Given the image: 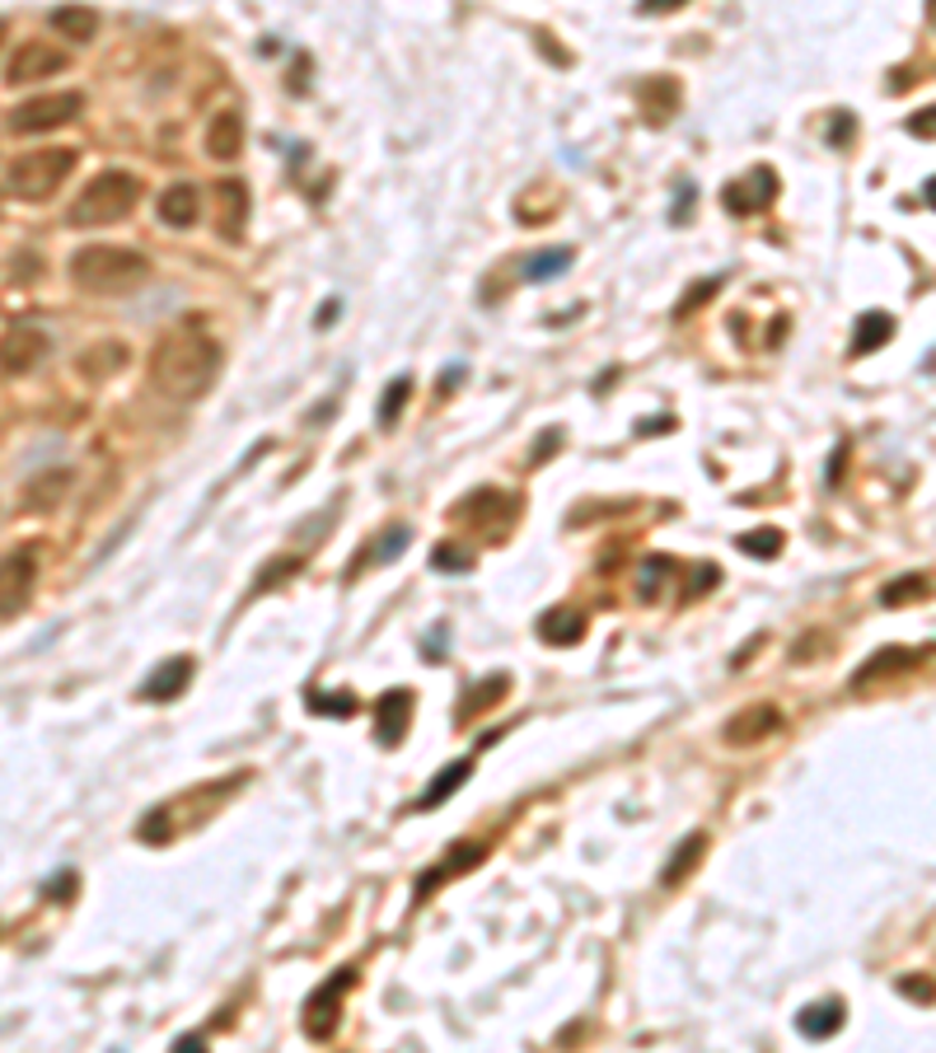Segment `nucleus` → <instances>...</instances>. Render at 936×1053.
I'll return each mask as SVG.
<instances>
[{
    "instance_id": "obj_1",
    "label": "nucleus",
    "mask_w": 936,
    "mask_h": 1053,
    "mask_svg": "<svg viewBox=\"0 0 936 1053\" xmlns=\"http://www.w3.org/2000/svg\"><path fill=\"white\" fill-rule=\"evenodd\" d=\"M216 370H220V347H216L211 332L197 328V324L169 328L150 351V385L174 403L201 398L211 389Z\"/></svg>"
},
{
    "instance_id": "obj_2",
    "label": "nucleus",
    "mask_w": 936,
    "mask_h": 1053,
    "mask_svg": "<svg viewBox=\"0 0 936 1053\" xmlns=\"http://www.w3.org/2000/svg\"><path fill=\"white\" fill-rule=\"evenodd\" d=\"M150 277V258L122 244H85L71 258V281L89 296H122Z\"/></svg>"
},
{
    "instance_id": "obj_3",
    "label": "nucleus",
    "mask_w": 936,
    "mask_h": 1053,
    "mask_svg": "<svg viewBox=\"0 0 936 1053\" xmlns=\"http://www.w3.org/2000/svg\"><path fill=\"white\" fill-rule=\"evenodd\" d=\"M136 197H141V183H136V173H122V169H104L85 183V192L71 201V211L66 220L80 230H95V226H112V220H122Z\"/></svg>"
},
{
    "instance_id": "obj_4",
    "label": "nucleus",
    "mask_w": 936,
    "mask_h": 1053,
    "mask_svg": "<svg viewBox=\"0 0 936 1053\" xmlns=\"http://www.w3.org/2000/svg\"><path fill=\"white\" fill-rule=\"evenodd\" d=\"M76 169V150L71 146H57V150H29L19 155V160L6 169V188L24 201H48L66 178Z\"/></svg>"
},
{
    "instance_id": "obj_5",
    "label": "nucleus",
    "mask_w": 936,
    "mask_h": 1053,
    "mask_svg": "<svg viewBox=\"0 0 936 1053\" xmlns=\"http://www.w3.org/2000/svg\"><path fill=\"white\" fill-rule=\"evenodd\" d=\"M80 108H85V99L76 95V89L33 95V99H24V103H19L14 113H10V127L24 131V137H38V131H57V127H66V122H76Z\"/></svg>"
},
{
    "instance_id": "obj_6",
    "label": "nucleus",
    "mask_w": 936,
    "mask_h": 1053,
    "mask_svg": "<svg viewBox=\"0 0 936 1053\" xmlns=\"http://www.w3.org/2000/svg\"><path fill=\"white\" fill-rule=\"evenodd\" d=\"M38 586V553L33 548H14L0 557V618H14L24 604L33 599Z\"/></svg>"
},
{
    "instance_id": "obj_7",
    "label": "nucleus",
    "mask_w": 936,
    "mask_h": 1053,
    "mask_svg": "<svg viewBox=\"0 0 936 1053\" xmlns=\"http://www.w3.org/2000/svg\"><path fill=\"white\" fill-rule=\"evenodd\" d=\"M356 983V970H337L333 979H324V989H318L309 1002H305V1030L314 1040H328L337 1030V1016H342V997Z\"/></svg>"
},
{
    "instance_id": "obj_8",
    "label": "nucleus",
    "mask_w": 936,
    "mask_h": 1053,
    "mask_svg": "<svg viewBox=\"0 0 936 1053\" xmlns=\"http://www.w3.org/2000/svg\"><path fill=\"white\" fill-rule=\"evenodd\" d=\"M61 71H66V52H57L52 42L29 38V42H19V52L10 57L6 80H10V85H33V80H52V76H61Z\"/></svg>"
},
{
    "instance_id": "obj_9",
    "label": "nucleus",
    "mask_w": 936,
    "mask_h": 1053,
    "mask_svg": "<svg viewBox=\"0 0 936 1053\" xmlns=\"http://www.w3.org/2000/svg\"><path fill=\"white\" fill-rule=\"evenodd\" d=\"M772 197H778V173H772L768 165H759V169H749L740 183H726V211L730 216H755V211L768 207Z\"/></svg>"
},
{
    "instance_id": "obj_10",
    "label": "nucleus",
    "mask_w": 936,
    "mask_h": 1053,
    "mask_svg": "<svg viewBox=\"0 0 936 1053\" xmlns=\"http://www.w3.org/2000/svg\"><path fill=\"white\" fill-rule=\"evenodd\" d=\"M48 332L42 328H10L6 338H0V370L6 375H29L42 356H48Z\"/></svg>"
},
{
    "instance_id": "obj_11",
    "label": "nucleus",
    "mask_w": 936,
    "mask_h": 1053,
    "mask_svg": "<svg viewBox=\"0 0 936 1053\" xmlns=\"http://www.w3.org/2000/svg\"><path fill=\"white\" fill-rule=\"evenodd\" d=\"M407 716H413V693L394 688L375 703V741L380 745H398L407 735Z\"/></svg>"
},
{
    "instance_id": "obj_12",
    "label": "nucleus",
    "mask_w": 936,
    "mask_h": 1053,
    "mask_svg": "<svg viewBox=\"0 0 936 1053\" xmlns=\"http://www.w3.org/2000/svg\"><path fill=\"white\" fill-rule=\"evenodd\" d=\"M483 853H487V847H483V843H454V847H450V853H445V857L436 862V871H426V876L417 881V904L426 900V894H431V890H441V885H445L450 876H464V871H469V866H477V862H483Z\"/></svg>"
},
{
    "instance_id": "obj_13",
    "label": "nucleus",
    "mask_w": 936,
    "mask_h": 1053,
    "mask_svg": "<svg viewBox=\"0 0 936 1053\" xmlns=\"http://www.w3.org/2000/svg\"><path fill=\"white\" fill-rule=\"evenodd\" d=\"M244 220H248V188L235 183V178H225V183H216V226L230 244H239Z\"/></svg>"
},
{
    "instance_id": "obj_14",
    "label": "nucleus",
    "mask_w": 936,
    "mask_h": 1053,
    "mask_svg": "<svg viewBox=\"0 0 936 1053\" xmlns=\"http://www.w3.org/2000/svg\"><path fill=\"white\" fill-rule=\"evenodd\" d=\"M778 726H782V712L768 707V703H759V707H745L740 716H730L726 741H730V745H759L763 735H772Z\"/></svg>"
},
{
    "instance_id": "obj_15",
    "label": "nucleus",
    "mask_w": 936,
    "mask_h": 1053,
    "mask_svg": "<svg viewBox=\"0 0 936 1053\" xmlns=\"http://www.w3.org/2000/svg\"><path fill=\"white\" fill-rule=\"evenodd\" d=\"M188 679H193V660H188V656H174V660H165V665L150 669V679L141 684V698H146V703H169V698H178V693L188 688Z\"/></svg>"
},
{
    "instance_id": "obj_16",
    "label": "nucleus",
    "mask_w": 936,
    "mask_h": 1053,
    "mask_svg": "<svg viewBox=\"0 0 936 1053\" xmlns=\"http://www.w3.org/2000/svg\"><path fill=\"white\" fill-rule=\"evenodd\" d=\"M197 216H201V192L193 183H174L165 197H159V220H165L169 230L197 226Z\"/></svg>"
},
{
    "instance_id": "obj_17",
    "label": "nucleus",
    "mask_w": 936,
    "mask_h": 1053,
    "mask_svg": "<svg viewBox=\"0 0 936 1053\" xmlns=\"http://www.w3.org/2000/svg\"><path fill=\"white\" fill-rule=\"evenodd\" d=\"M637 103H642L647 122H670L674 108H679V80L674 76H656L637 89Z\"/></svg>"
},
{
    "instance_id": "obj_18",
    "label": "nucleus",
    "mask_w": 936,
    "mask_h": 1053,
    "mask_svg": "<svg viewBox=\"0 0 936 1053\" xmlns=\"http://www.w3.org/2000/svg\"><path fill=\"white\" fill-rule=\"evenodd\" d=\"M539 637L543 642H553V646H572L585 637V614L581 609H566V604H558V609H548L539 618Z\"/></svg>"
},
{
    "instance_id": "obj_19",
    "label": "nucleus",
    "mask_w": 936,
    "mask_h": 1053,
    "mask_svg": "<svg viewBox=\"0 0 936 1053\" xmlns=\"http://www.w3.org/2000/svg\"><path fill=\"white\" fill-rule=\"evenodd\" d=\"M239 150H244L239 113H216L207 122V155H216V160H239Z\"/></svg>"
},
{
    "instance_id": "obj_20",
    "label": "nucleus",
    "mask_w": 936,
    "mask_h": 1053,
    "mask_svg": "<svg viewBox=\"0 0 936 1053\" xmlns=\"http://www.w3.org/2000/svg\"><path fill=\"white\" fill-rule=\"evenodd\" d=\"M469 777H473V758H454V764H450V768H441V777L431 782V787L417 796V811H436V805H445L454 792L464 787Z\"/></svg>"
},
{
    "instance_id": "obj_21",
    "label": "nucleus",
    "mask_w": 936,
    "mask_h": 1053,
    "mask_svg": "<svg viewBox=\"0 0 936 1053\" xmlns=\"http://www.w3.org/2000/svg\"><path fill=\"white\" fill-rule=\"evenodd\" d=\"M52 29L66 38V42H89L99 33V14L85 10V6H61L52 10Z\"/></svg>"
},
{
    "instance_id": "obj_22",
    "label": "nucleus",
    "mask_w": 936,
    "mask_h": 1053,
    "mask_svg": "<svg viewBox=\"0 0 936 1053\" xmlns=\"http://www.w3.org/2000/svg\"><path fill=\"white\" fill-rule=\"evenodd\" d=\"M889 338H895V319H889V314H880V309H871V314H861L857 328H853V351L866 356V351L885 347Z\"/></svg>"
},
{
    "instance_id": "obj_23",
    "label": "nucleus",
    "mask_w": 936,
    "mask_h": 1053,
    "mask_svg": "<svg viewBox=\"0 0 936 1053\" xmlns=\"http://www.w3.org/2000/svg\"><path fill=\"white\" fill-rule=\"evenodd\" d=\"M843 1016H848V1012H843V1002H815V1006H806L796 1025H801V1035H810V1040H829L834 1030L843 1025Z\"/></svg>"
},
{
    "instance_id": "obj_24",
    "label": "nucleus",
    "mask_w": 936,
    "mask_h": 1053,
    "mask_svg": "<svg viewBox=\"0 0 936 1053\" xmlns=\"http://www.w3.org/2000/svg\"><path fill=\"white\" fill-rule=\"evenodd\" d=\"M702 847H707V838H702V834H689V838H683V843L674 847V853H670L666 871H660V885H679L683 876H689V871H693V862L702 857Z\"/></svg>"
},
{
    "instance_id": "obj_25",
    "label": "nucleus",
    "mask_w": 936,
    "mask_h": 1053,
    "mask_svg": "<svg viewBox=\"0 0 936 1053\" xmlns=\"http://www.w3.org/2000/svg\"><path fill=\"white\" fill-rule=\"evenodd\" d=\"M407 539H413V534H407L403 525H394V529H384V534H380V539H375L371 548H365V553L356 557V563H352V567H380V563H390V557H398V553L407 548Z\"/></svg>"
},
{
    "instance_id": "obj_26",
    "label": "nucleus",
    "mask_w": 936,
    "mask_h": 1053,
    "mask_svg": "<svg viewBox=\"0 0 936 1053\" xmlns=\"http://www.w3.org/2000/svg\"><path fill=\"white\" fill-rule=\"evenodd\" d=\"M566 267H572V249H548V254H534V258H524V281H553L562 277Z\"/></svg>"
},
{
    "instance_id": "obj_27",
    "label": "nucleus",
    "mask_w": 936,
    "mask_h": 1053,
    "mask_svg": "<svg viewBox=\"0 0 936 1053\" xmlns=\"http://www.w3.org/2000/svg\"><path fill=\"white\" fill-rule=\"evenodd\" d=\"M407 398H413V375H398L394 385L384 389V398H380V427H394L398 413L407 408Z\"/></svg>"
},
{
    "instance_id": "obj_28",
    "label": "nucleus",
    "mask_w": 936,
    "mask_h": 1053,
    "mask_svg": "<svg viewBox=\"0 0 936 1053\" xmlns=\"http://www.w3.org/2000/svg\"><path fill=\"white\" fill-rule=\"evenodd\" d=\"M908 665H918V656H913V652H885L871 665L857 669V684H871L876 675H895V669H908Z\"/></svg>"
},
{
    "instance_id": "obj_29",
    "label": "nucleus",
    "mask_w": 936,
    "mask_h": 1053,
    "mask_svg": "<svg viewBox=\"0 0 936 1053\" xmlns=\"http://www.w3.org/2000/svg\"><path fill=\"white\" fill-rule=\"evenodd\" d=\"M122 361H127L122 347H118V342H104L99 351H85V356H80V370H95V379H99L104 370H118Z\"/></svg>"
},
{
    "instance_id": "obj_30",
    "label": "nucleus",
    "mask_w": 936,
    "mask_h": 1053,
    "mask_svg": "<svg viewBox=\"0 0 936 1053\" xmlns=\"http://www.w3.org/2000/svg\"><path fill=\"white\" fill-rule=\"evenodd\" d=\"M740 553H755V557H778V553H782V534H778V529H763V534H740Z\"/></svg>"
},
{
    "instance_id": "obj_31",
    "label": "nucleus",
    "mask_w": 936,
    "mask_h": 1053,
    "mask_svg": "<svg viewBox=\"0 0 936 1053\" xmlns=\"http://www.w3.org/2000/svg\"><path fill=\"white\" fill-rule=\"evenodd\" d=\"M923 590H927V580H923V576H904V580H895V586H889L880 599L889 604V609H899V604H904L908 595H923Z\"/></svg>"
},
{
    "instance_id": "obj_32",
    "label": "nucleus",
    "mask_w": 936,
    "mask_h": 1053,
    "mask_svg": "<svg viewBox=\"0 0 936 1053\" xmlns=\"http://www.w3.org/2000/svg\"><path fill=\"white\" fill-rule=\"evenodd\" d=\"M501 693H506V675H487V684L473 693V698H464V712H477V707H487V703H496Z\"/></svg>"
},
{
    "instance_id": "obj_33",
    "label": "nucleus",
    "mask_w": 936,
    "mask_h": 1053,
    "mask_svg": "<svg viewBox=\"0 0 936 1053\" xmlns=\"http://www.w3.org/2000/svg\"><path fill=\"white\" fill-rule=\"evenodd\" d=\"M436 567H441V572H464V567H473V557H469L464 548H450V544H445V548H436Z\"/></svg>"
},
{
    "instance_id": "obj_34",
    "label": "nucleus",
    "mask_w": 936,
    "mask_h": 1053,
    "mask_svg": "<svg viewBox=\"0 0 936 1053\" xmlns=\"http://www.w3.org/2000/svg\"><path fill=\"white\" fill-rule=\"evenodd\" d=\"M666 557H651V563H647V572H642V595H651V586H660V580H666Z\"/></svg>"
},
{
    "instance_id": "obj_35",
    "label": "nucleus",
    "mask_w": 936,
    "mask_h": 1053,
    "mask_svg": "<svg viewBox=\"0 0 936 1053\" xmlns=\"http://www.w3.org/2000/svg\"><path fill=\"white\" fill-rule=\"evenodd\" d=\"M908 131H913V137H923V141H932V137H936V108H927V113L913 118Z\"/></svg>"
},
{
    "instance_id": "obj_36",
    "label": "nucleus",
    "mask_w": 936,
    "mask_h": 1053,
    "mask_svg": "<svg viewBox=\"0 0 936 1053\" xmlns=\"http://www.w3.org/2000/svg\"><path fill=\"white\" fill-rule=\"evenodd\" d=\"M899 989H904L908 997H923V1002H932V997H936V989H932V983H913V979H904Z\"/></svg>"
},
{
    "instance_id": "obj_37",
    "label": "nucleus",
    "mask_w": 936,
    "mask_h": 1053,
    "mask_svg": "<svg viewBox=\"0 0 936 1053\" xmlns=\"http://www.w3.org/2000/svg\"><path fill=\"white\" fill-rule=\"evenodd\" d=\"M838 118H843V122H838V127L829 131V141H834V146H838V141H848V137H853V113H838Z\"/></svg>"
},
{
    "instance_id": "obj_38",
    "label": "nucleus",
    "mask_w": 936,
    "mask_h": 1053,
    "mask_svg": "<svg viewBox=\"0 0 936 1053\" xmlns=\"http://www.w3.org/2000/svg\"><path fill=\"white\" fill-rule=\"evenodd\" d=\"M277 567H282V576H290V572H295V563H290V557H286V563H277ZM272 580H277V572H272V576H263V580H258V590H267Z\"/></svg>"
},
{
    "instance_id": "obj_39",
    "label": "nucleus",
    "mask_w": 936,
    "mask_h": 1053,
    "mask_svg": "<svg viewBox=\"0 0 936 1053\" xmlns=\"http://www.w3.org/2000/svg\"><path fill=\"white\" fill-rule=\"evenodd\" d=\"M178 1053H207V1044H201L197 1035H188V1040H178Z\"/></svg>"
},
{
    "instance_id": "obj_40",
    "label": "nucleus",
    "mask_w": 936,
    "mask_h": 1053,
    "mask_svg": "<svg viewBox=\"0 0 936 1053\" xmlns=\"http://www.w3.org/2000/svg\"><path fill=\"white\" fill-rule=\"evenodd\" d=\"M923 197H927V207L936 211V178H927V188H923Z\"/></svg>"
},
{
    "instance_id": "obj_41",
    "label": "nucleus",
    "mask_w": 936,
    "mask_h": 1053,
    "mask_svg": "<svg viewBox=\"0 0 936 1053\" xmlns=\"http://www.w3.org/2000/svg\"><path fill=\"white\" fill-rule=\"evenodd\" d=\"M0 42H6V24H0Z\"/></svg>"
}]
</instances>
